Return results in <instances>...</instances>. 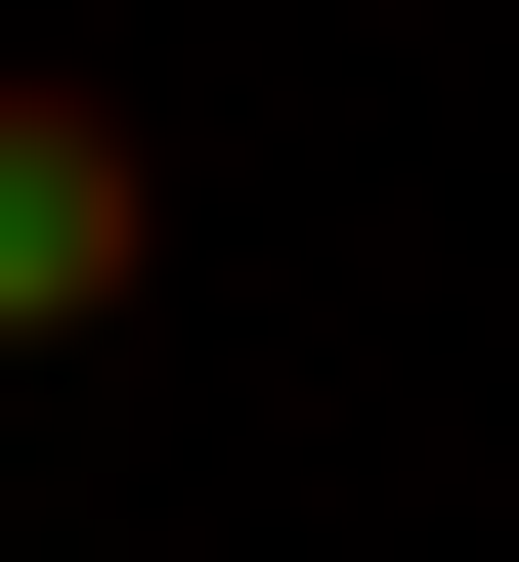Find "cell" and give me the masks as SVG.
I'll return each mask as SVG.
<instances>
[{
  "mask_svg": "<svg viewBox=\"0 0 519 562\" xmlns=\"http://www.w3.org/2000/svg\"><path fill=\"white\" fill-rule=\"evenodd\" d=\"M131 260H173V131L131 87H0V347H87Z\"/></svg>",
  "mask_w": 519,
  "mask_h": 562,
  "instance_id": "1",
  "label": "cell"
}]
</instances>
